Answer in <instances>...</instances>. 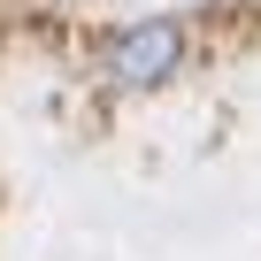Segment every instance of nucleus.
<instances>
[{
	"label": "nucleus",
	"mask_w": 261,
	"mask_h": 261,
	"mask_svg": "<svg viewBox=\"0 0 261 261\" xmlns=\"http://www.w3.org/2000/svg\"><path fill=\"white\" fill-rule=\"evenodd\" d=\"M192 54V31L177 16H139V23H123L108 46H100V77L115 92H162Z\"/></svg>",
	"instance_id": "f257e3e1"
}]
</instances>
